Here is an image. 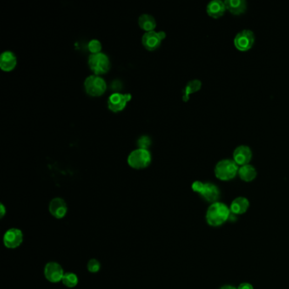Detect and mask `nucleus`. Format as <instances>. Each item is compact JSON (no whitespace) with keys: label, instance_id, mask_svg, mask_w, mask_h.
Returning <instances> with one entry per match:
<instances>
[{"label":"nucleus","instance_id":"f257e3e1","mask_svg":"<svg viewBox=\"0 0 289 289\" xmlns=\"http://www.w3.org/2000/svg\"><path fill=\"white\" fill-rule=\"evenodd\" d=\"M231 210L225 204L216 202L210 205L206 212V222L212 226H219L228 221Z\"/></svg>","mask_w":289,"mask_h":289},{"label":"nucleus","instance_id":"f03ea898","mask_svg":"<svg viewBox=\"0 0 289 289\" xmlns=\"http://www.w3.org/2000/svg\"><path fill=\"white\" fill-rule=\"evenodd\" d=\"M238 165L233 160L225 159L220 161L215 167V175L222 181H229L234 178L238 172Z\"/></svg>","mask_w":289,"mask_h":289},{"label":"nucleus","instance_id":"7ed1b4c3","mask_svg":"<svg viewBox=\"0 0 289 289\" xmlns=\"http://www.w3.org/2000/svg\"><path fill=\"white\" fill-rule=\"evenodd\" d=\"M192 189L209 203H216L220 198L219 189L213 183L196 181L192 184Z\"/></svg>","mask_w":289,"mask_h":289},{"label":"nucleus","instance_id":"20e7f679","mask_svg":"<svg viewBox=\"0 0 289 289\" xmlns=\"http://www.w3.org/2000/svg\"><path fill=\"white\" fill-rule=\"evenodd\" d=\"M128 163L136 170L144 169L151 163V154L148 149H136L128 156Z\"/></svg>","mask_w":289,"mask_h":289},{"label":"nucleus","instance_id":"39448f33","mask_svg":"<svg viewBox=\"0 0 289 289\" xmlns=\"http://www.w3.org/2000/svg\"><path fill=\"white\" fill-rule=\"evenodd\" d=\"M89 65L95 75L106 73L110 68V59L103 53L92 54L89 57Z\"/></svg>","mask_w":289,"mask_h":289},{"label":"nucleus","instance_id":"423d86ee","mask_svg":"<svg viewBox=\"0 0 289 289\" xmlns=\"http://www.w3.org/2000/svg\"><path fill=\"white\" fill-rule=\"evenodd\" d=\"M86 92L93 97H98L106 91L107 84L104 78L97 75H92L86 78L84 82Z\"/></svg>","mask_w":289,"mask_h":289},{"label":"nucleus","instance_id":"0eeeda50","mask_svg":"<svg viewBox=\"0 0 289 289\" xmlns=\"http://www.w3.org/2000/svg\"><path fill=\"white\" fill-rule=\"evenodd\" d=\"M256 41V36L253 31L244 29L237 32L234 37V45L240 51H247L252 48Z\"/></svg>","mask_w":289,"mask_h":289},{"label":"nucleus","instance_id":"6e6552de","mask_svg":"<svg viewBox=\"0 0 289 289\" xmlns=\"http://www.w3.org/2000/svg\"><path fill=\"white\" fill-rule=\"evenodd\" d=\"M166 34L164 32H147L146 33L143 34L142 37V43L145 49L149 51H153L158 49L161 44V42L165 38Z\"/></svg>","mask_w":289,"mask_h":289},{"label":"nucleus","instance_id":"1a4fd4ad","mask_svg":"<svg viewBox=\"0 0 289 289\" xmlns=\"http://www.w3.org/2000/svg\"><path fill=\"white\" fill-rule=\"evenodd\" d=\"M64 272L59 263L55 261L47 263L44 267V277L49 283H58L62 281Z\"/></svg>","mask_w":289,"mask_h":289},{"label":"nucleus","instance_id":"9d476101","mask_svg":"<svg viewBox=\"0 0 289 289\" xmlns=\"http://www.w3.org/2000/svg\"><path fill=\"white\" fill-rule=\"evenodd\" d=\"M3 242L4 246L9 250L17 249L23 242V233L18 228H10L3 235Z\"/></svg>","mask_w":289,"mask_h":289},{"label":"nucleus","instance_id":"9b49d317","mask_svg":"<svg viewBox=\"0 0 289 289\" xmlns=\"http://www.w3.org/2000/svg\"><path fill=\"white\" fill-rule=\"evenodd\" d=\"M131 95L130 94H120L115 93L110 95L108 99V107L113 112H119L125 109L128 102L131 100Z\"/></svg>","mask_w":289,"mask_h":289},{"label":"nucleus","instance_id":"f8f14e48","mask_svg":"<svg viewBox=\"0 0 289 289\" xmlns=\"http://www.w3.org/2000/svg\"><path fill=\"white\" fill-rule=\"evenodd\" d=\"M49 210L51 216L56 219H62L67 214L66 203L61 198H53L49 203Z\"/></svg>","mask_w":289,"mask_h":289},{"label":"nucleus","instance_id":"ddd939ff","mask_svg":"<svg viewBox=\"0 0 289 289\" xmlns=\"http://www.w3.org/2000/svg\"><path fill=\"white\" fill-rule=\"evenodd\" d=\"M252 159V151L250 147L247 145H240L234 149L233 161L237 165H244L250 163Z\"/></svg>","mask_w":289,"mask_h":289},{"label":"nucleus","instance_id":"4468645a","mask_svg":"<svg viewBox=\"0 0 289 289\" xmlns=\"http://www.w3.org/2000/svg\"><path fill=\"white\" fill-rule=\"evenodd\" d=\"M225 9L226 8H225V2H223L222 0H212L208 3L206 7L208 15L215 19L222 17L224 15Z\"/></svg>","mask_w":289,"mask_h":289},{"label":"nucleus","instance_id":"2eb2a0df","mask_svg":"<svg viewBox=\"0 0 289 289\" xmlns=\"http://www.w3.org/2000/svg\"><path fill=\"white\" fill-rule=\"evenodd\" d=\"M17 60L15 54L11 51H4L1 55L0 58V67L4 71H10L14 70L16 66Z\"/></svg>","mask_w":289,"mask_h":289},{"label":"nucleus","instance_id":"dca6fc26","mask_svg":"<svg viewBox=\"0 0 289 289\" xmlns=\"http://www.w3.org/2000/svg\"><path fill=\"white\" fill-rule=\"evenodd\" d=\"M225 8L232 15H242L247 9L245 0H225Z\"/></svg>","mask_w":289,"mask_h":289},{"label":"nucleus","instance_id":"f3484780","mask_svg":"<svg viewBox=\"0 0 289 289\" xmlns=\"http://www.w3.org/2000/svg\"><path fill=\"white\" fill-rule=\"evenodd\" d=\"M250 207V201L244 197H238L231 202L230 210L234 215H243Z\"/></svg>","mask_w":289,"mask_h":289},{"label":"nucleus","instance_id":"a211bd4d","mask_svg":"<svg viewBox=\"0 0 289 289\" xmlns=\"http://www.w3.org/2000/svg\"><path fill=\"white\" fill-rule=\"evenodd\" d=\"M237 174L243 181L250 183V182H252L253 180L256 179L257 171H256V168L254 167L253 165L248 164L242 165L241 167H239Z\"/></svg>","mask_w":289,"mask_h":289},{"label":"nucleus","instance_id":"6ab92c4d","mask_svg":"<svg viewBox=\"0 0 289 289\" xmlns=\"http://www.w3.org/2000/svg\"><path fill=\"white\" fill-rule=\"evenodd\" d=\"M138 24L143 30L151 32L156 28V19L149 14H143L138 19Z\"/></svg>","mask_w":289,"mask_h":289},{"label":"nucleus","instance_id":"aec40b11","mask_svg":"<svg viewBox=\"0 0 289 289\" xmlns=\"http://www.w3.org/2000/svg\"><path fill=\"white\" fill-rule=\"evenodd\" d=\"M201 86H202V82L199 80H192V81L188 82V84L186 85L184 91H183V100L185 102L189 100V95L193 94L195 92L198 91L201 89Z\"/></svg>","mask_w":289,"mask_h":289},{"label":"nucleus","instance_id":"412c9836","mask_svg":"<svg viewBox=\"0 0 289 289\" xmlns=\"http://www.w3.org/2000/svg\"><path fill=\"white\" fill-rule=\"evenodd\" d=\"M61 283L69 289H73L78 284V277L73 272H66L64 273Z\"/></svg>","mask_w":289,"mask_h":289},{"label":"nucleus","instance_id":"4be33fe9","mask_svg":"<svg viewBox=\"0 0 289 289\" xmlns=\"http://www.w3.org/2000/svg\"><path fill=\"white\" fill-rule=\"evenodd\" d=\"M87 268H88V271L89 272H91V273H97L100 270V262L96 259H91L88 262Z\"/></svg>","mask_w":289,"mask_h":289},{"label":"nucleus","instance_id":"5701e85b","mask_svg":"<svg viewBox=\"0 0 289 289\" xmlns=\"http://www.w3.org/2000/svg\"><path fill=\"white\" fill-rule=\"evenodd\" d=\"M101 49H102V44L97 39H93L89 42V49L92 54H97L100 53Z\"/></svg>","mask_w":289,"mask_h":289},{"label":"nucleus","instance_id":"b1692460","mask_svg":"<svg viewBox=\"0 0 289 289\" xmlns=\"http://www.w3.org/2000/svg\"><path fill=\"white\" fill-rule=\"evenodd\" d=\"M137 145L139 149H148L151 145V139L148 136H142V137L137 140Z\"/></svg>","mask_w":289,"mask_h":289},{"label":"nucleus","instance_id":"393cba45","mask_svg":"<svg viewBox=\"0 0 289 289\" xmlns=\"http://www.w3.org/2000/svg\"><path fill=\"white\" fill-rule=\"evenodd\" d=\"M237 289H254V287L249 283H241Z\"/></svg>","mask_w":289,"mask_h":289},{"label":"nucleus","instance_id":"a878e982","mask_svg":"<svg viewBox=\"0 0 289 289\" xmlns=\"http://www.w3.org/2000/svg\"><path fill=\"white\" fill-rule=\"evenodd\" d=\"M6 214V209L4 207L3 204H0V217L3 218V216H5Z\"/></svg>","mask_w":289,"mask_h":289},{"label":"nucleus","instance_id":"bb28decb","mask_svg":"<svg viewBox=\"0 0 289 289\" xmlns=\"http://www.w3.org/2000/svg\"><path fill=\"white\" fill-rule=\"evenodd\" d=\"M220 289H237L235 287L231 286V285H225V286L222 287Z\"/></svg>","mask_w":289,"mask_h":289}]
</instances>
